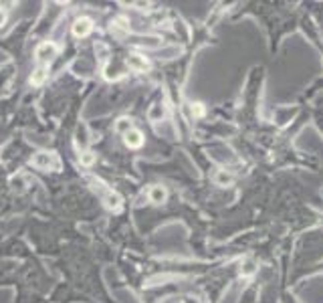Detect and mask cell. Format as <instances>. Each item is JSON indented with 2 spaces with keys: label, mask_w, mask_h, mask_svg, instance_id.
Segmentation results:
<instances>
[{
  "label": "cell",
  "mask_w": 323,
  "mask_h": 303,
  "mask_svg": "<svg viewBox=\"0 0 323 303\" xmlns=\"http://www.w3.org/2000/svg\"><path fill=\"white\" fill-rule=\"evenodd\" d=\"M30 164L39 168V170H45V172H61V158L55 154V152H37L35 156L30 158Z\"/></svg>",
  "instance_id": "cell-1"
},
{
  "label": "cell",
  "mask_w": 323,
  "mask_h": 303,
  "mask_svg": "<svg viewBox=\"0 0 323 303\" xmlns=\"http://www.w3.org/2000/svg\"><path fill=\"white\" fill-rule=\"evenodd\" d=\"M57 55H59V47H57L55 43H50V41L41 43V45L37 47V50H35L37 61H41L43 65H49L50 61H55Z\"/></svg>",
  "instance_id": "cell-2"
},
{
  "label": "cell",
  "mask_w": 323,
  "mask_h": 303,
  "mask_svg": "<svg viewBox=\"0 0 323 303\" xmlns=\"http://www.w3.org/2000/svg\"><path fill=\"white\" fill-rule=\"evenodd\" d=\"M91 30H93V21L87 19V16H81V19H77V21L73 23V35H75L77 39L87 37Z\"/></svg>",
  "instance_id": "cell-3"
},
{
  "label": "cell",
  "mask_w": 323,
  "mask_h": 303,
  "mask_svg": "<svg viewBox=\"0 0 323 303\" xmlns=\"http://www.w3.org/2000/svg\"><path fill=\"white\" fill-rule=\"evenodd\" d=\"M127 67L131 71H135V73H146L149 69V63L142 55H129L127 57Z\"/></svg>",
  "instance_id": "cell-4"
},
{
  "label": "cell",
  "mask_w": 323,
  "mask_h": 303,
  "mask_svg": "<svg viewBox=\"0 0 323 303\" xmlns=\"http://www.w3.org/2000/svg\"><path fill=\"white\" fill-rule=\"evenodd\" d=\"M124 144L127 146V148H131V150H135V148H142L144 146V133L140 131V129H129L125 136H124Z\"/></svg>",
  "instance_id": "cell-5"
},
{
  "label": "cell",
  "mask_w": 323,
  "mask_h": 303,
  "mask_svg": "<svg viewBox=\"0 0 323 303\" xmlns=\"http://www.w3.org/2000/svg\"><path fill=\"white\" fill-rule=\"evenodd\" d=\"M103 202H105V206H107L109 210H113V212H120L122 206H124L122 196L117 194V192H113V190H107V192L103 194Z\"/></svg>",
  "instance_id": "cell-6"
},
{
  "label": "cell",
  "mask_w": 323,
  "mask_h": 303,
  "mask_svg": "<svg viewBox=\"0 0 323 303\" xmlns=\"http://www.w3.org/2000/svg\"><path fill=\"white\" fill-rule=\"evenodd\" d=\"M168 198V192L164 186H151L149 188V202H154V204H164Z\"/></svg>",
  "instance_id": "cell-7"
},
{
  "label": "cell",
  "mask_w": 323,
  "mask_h": 303,
  "mask_svg": "<svg viewBox=\"0 0 323 303\" xmlns=\"http://www.w3.org/2000/svg\"><path fill=\"white\" fill-rule=\"evenodd\" d=\"M127 30H129V25H127L125 19H122V16L111 23V32H113V35H120V37H122V35H125Z\"/></svg>",
  "instance_id": "cell-8"
},
{
  "label": "cell",
  "mask_w": 323,
  "mask_h": 303,
  "mask_svg": "<svg viewBox=\"0 0 323 303\" xmlns=\"http://www.w3.org/2000/svg\"><path fill=\"white\" fill-rule=\"evenodd\" d=\"M45 79H47V67L43 65V67H39V69L30 75L28 81H30V85H43Z\"/></svg>",
  "instance_id": "cell-9"
},
{
  "label": "cell",
  "mask_w": 323,
  "mask_h": 303,
  "mask_svg": "<svg viewBox=\"0 0 323 303\" xmlns=\"http://www.w3.org/2000/svg\"><path fill=\"white\" fill-rule=\"evenodd\" d=\"M129 129H133L129 117H120V120L115 122V131H117V133H122V136H125V133H127Z\"/></svg>",
  "instance_id": "cell-10"
},
{
  "label": "cell",
  "mask_w": 323,
  "mask_h": 303,
  "mask_svg": "<svg viewBox=\"0 0 323 303\" xmlns=\"http://www.w3.org/2000/svg\"><path fill=\"white\" fill-rule=\"evenodd\" d=\"M164 115H166V107H164L162 103L151 105V109H149V120H151V122H162Z\"/></svg>",
  "instance_id": "cell-11"
},
{
  "label": "cell",
  "mask_w": 323,
  "mask_h": 303,
  "mask_svg": "<svg viewBox=\"0 0 323 303\" xmlns=\"http://www.w3.org/2000/svg\"><path fill=\"white\" fill-rule=\"evenodd\" d=\"M214 182L218 184V186H228V184L232 182V176L226 172V170H218L214 174Z\"/></svg>",
  "instance_id": "cell-12"
},
{
  "label": "cell",
  "mask_w": 323,
  "mask_h": 303,
  "mask_svg": "<svg viewBox=\"0 0 323 303\" xmlns=\"http://www.w3.org/2000/svg\"><path fill=\"white\" fill-rule=\"evenodd\" d=\"M79 160H81L83 166H93V162H95V154L87 150V152H83V154L79 156Z\"/></svg>",
  "instance_id": "cell-13"
},
{
  "label": "cell",
  "mask_w": 323,
  "mask_h": 303,
  "mask_svg": "<svg viewBox=\"0 0 323 303\" xmlns=\"http://www.w3.org/2000/svg\"><path fill=\"white\" fill-rule=\"evenodd\" d=\"M254 271H257V265H254V261H247V263L243 265V269H241V273H243L245 277H248V275H252Z\"/></svg>",
  "instance_id": "cell-14"
},
{
  "label": "cell",
  "mask_w": 323,
  "mask_h": 303,
  "mask_svg": "<svg viewBox=\"0 0 323 303\" xmlns=\"http://www.w3.org/2000/svg\"><path fill=\"white\" fill-rule=\"evenodd\" d=\"M192 115L194 117H202L204 115V103H200V101L192 103Z\"/></svg>",
  "instance_id": "cell-15"
},
{
  "label": "cell",
  "mask_w": 323,
  "mask_h": 303,
  "mask_svg": "<svg viewBox=\"0 0 323 303\" xmlns=\"http://www.w3.org/2000/svg\"><path fill=\"white\" fill-rule=\"evenodd\" d=\"M182 303H200V299H196V297L188 295V297H184V299H182Z\"/></svg>",
  "instance_id": "cell-16"
},
{
  "label": "cell",
  "mask_w": 323,
  "mask_h": 303,
  "mask_svg": "<svg viewBox=\"0 0 323 303\" xmlns=\"http://www.w3.org/2000/svg\"><path fill=\"white\" fill-rule=\"evenodd\" d=\"M6 23V12L2 10V8H0V26H2Z\"/></svg>",
  "instance_id": "cell-17"
}]
</instances>
